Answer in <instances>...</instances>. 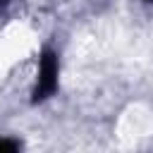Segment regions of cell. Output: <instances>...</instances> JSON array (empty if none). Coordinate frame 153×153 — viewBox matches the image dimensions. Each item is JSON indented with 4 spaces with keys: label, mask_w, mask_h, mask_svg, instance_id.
<instances>
[{
    "label": "cell",
    "mask_w": 153,
    "mask_h": 153,
    "mask_svg": "<svg viewBox=\"0 0 153 153\" xmlns=\"http://www.w3.org/2000/svg\"><path fill=\"white\" fill-rule=\"evenodd\" d=\"M19 143L17 141H7V139H0V151H17Z\"/></svg>",
    "instance_id": "obj_2"
},
{
    "label": "cell",
    "mask_w": 153,
    "mask_h": 153,
    "mask_svg": "<svg viewBox=\"0 0 153 153\" xmlns=\"http://www.w3.org/2000/svg\"><path fill=\"white\" fill-rule=\"evenodd\" d=\"M0 2H7V0H0Z\"/></svg>",
    "instance_id": "obj_3"
},
{
    "label": "cell",
    "mask_w": 153,
    "mask_h": 153,
    "mask_svg": "<svg viewBox=\"0 0 153 153\" xmlns=\"http://www.w3.org/2000/svg\"><path fill=\"white\" fill-rule=\"evenodd\" d=\"M151 2H153V0H151Z\"/></svg>",
    "instance_id": "obj_4"
},
{
    "label": "cell",
    "mask_w": 153,
    "mask_h": 153,
    "mask_svg": "<svg viewBox=\"0 0 153 153\" xmlns=\"http://www.w3.org/2000/svg\"><path fill=\"white\" fill-rule=\"evenodd\" d=\"M55 88H57V55L53 50H45L43 57H41V69H38V84H36L33 100L48 98Z\"/></svg>",
    "instance_id": "obj_1"
}]
</instances>
